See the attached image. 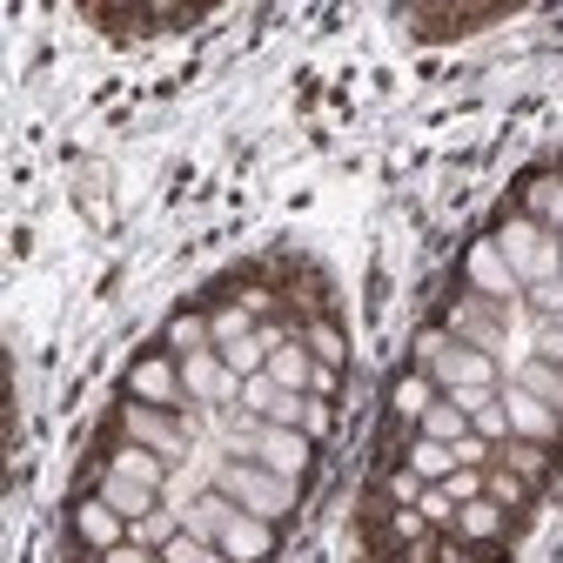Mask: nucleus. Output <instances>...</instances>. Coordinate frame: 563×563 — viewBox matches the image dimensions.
Segmentation results:
<instances>
[{
  "label": "nucleus",
  "mask_w": 563,
  "mask_h": 563,
  "mask_svg": "<svg viewBox=\"0 0 563 563\" xmlns=\"http://www.w3.org/2000/svg\"><path fill=\"white\" fill-rule=\"evenodd\" d=\"M416 349H422V376H430L443 396H463V389H504V363H489L483 349L456 342L450 329H430Z\"/></svg>",
  "instance_id": "1"
},
{
  "label": "nucleus",
  "mask_w": 563,
  "mask_h": 563,
  "mask_svg": "<svg viewBox=\"0 0 563 563\" xmlns=\"http://www.w3.org/2000/svg\"><path fill=\"white\" fill-rule=\"evenodd\" d=\"M497 249H504V262L517 268L523 289H537V282H563V242H556L537 216H510L504 235H497Z\"/></svg>",
  "instance_id": "2"
},
{
  "label": "nucleus",
  "mask_w": 563,
  "mask_h": 563,
  "mask_svg": "<svg viewBox=\"0 0 563 563\" xmlns=\"http://www.w3.org/2000/svg\"><path fill=\"white\" fill-rule=\"evenodd\" d=\"M216 489L229 504H242L249 517H268V523L289 517V504H296V483L262 470V463H216Z\"/></svg>",
  "instance_id": "3"
},
{
  "label": "nucleus",
  "mask_w": 563,
  "mask_h": 563,
  "mask_svg": "<svg viewBox=\"0 0 563 563\" xmlns=\"http://www.w3.org/2000/svg\"><path fill=\"white\" fill-rule=\"evenodd\" d=\"M309 456H316V443L302 437V430H275V422H249V463H262V470H275V476H302L309 470Z\"/></svg>",
  "instance_id": "4"
},
{
  "label": "nucleus",
  "mask_w": 563,
  "mask_h": 563,
  "mask_svg": "<svg viewBox=\"0 0 563 563\" xmlns=\"http://www.w3.org/2000/svg\"><path fill=\"white\" fill-rule=\"evenodd\" d=\"M181 389H188V402H208V409L242 402V376L216 356V349H201V356H181Z\"/></svg>",
  "instance_id": "5"
},
{
  "label": "nucleus",
  "mask_w": 563,
  "mask_h": 563,
  "mask_svg": "<svg viewBox=\"0 0 563 563\" xmlns=\"http://www.w3.org/2000/svg\"><path fill=\"white\" fill-rule=\"evenodd\" d=\"M470 289H476L483 302H497V309H517V302H523V282H517V268L504 262L497 242H476V249H470Z\"/></svg>",
  "instance_id": "6"
},
{
  "label": "nucleus",
  "mask_w": 563,
  "mask_h": 563,
  "mask_svg": "<svg viewBox=\"0 0 563 563\" xmlns=\"http://www.w3.org/2000/svg\"><path fill=\"white\" fill-rule=\"evenodd\" d=\"M121 437H128V443H141V450H155L162 463L188 450V437H181V422H175L168 409H148V402H128V409H121Z\"/></svg>",
  "instance_id": "7"
},
{
  "label": "nucleus",
  "mask_w": 563,
  "mask_h": 563,
  "mask_svg": "<svg viewBox=\"0 0 563 563\" xmlns=\"http://www.w3.org/2000/svg\"><path fill=\"white\" fill-rule=\"evenodd\" d=\"M504 409H510V437H517V443H537V450H556V443H563V416L543 409L530 389L504 383Z\"/></svg>",
  "instance_id": "8"
},
{
  "label": "nucleus",
  "mask_w": 563,
  "mask_h": 563,
  "mask_svg": "<svg viewBox=\"0 0 563 563\" xmlns=\"http://www.w3.org/2000/svg\"><path fill=\"white\" fill-rule=\"evenodd\" d=\"M128 396H134V402H148V409H181V402H188V389H181V363H168V356H141V363L128 369Z\"/></svg>",
  "instance_id": "9"
},
{
  "label": "nucleus",
  "mask_w": 563,
  "mask_h": 563,
  "mask_svg": "<svg viewBox=\"0 0 563 563\" xmlns=\"http://www.w3.org/2000/svg\"><path fill=\"white\" fill-rule=\"evenodd\" d=\"M489 309H497V302L463 296V302L450 309V335H456V342H470V349H483L489 363H504V349H510V342H504V329H497V322H489Z\"/></svg>",
  "instance_id": "10"
},
{
  "label": "nucleus",
  "mask_w": 563,
  "mask_h": 563,
  "mask_svg": "<svg viewBox=\"0 0 563 563\" xmlns=\"http://www.w3.org/2000/svg\"><path fill=\"white\" fill-rule=\"evenodd\" d=\"M95 497H101L114 517H128V530H134L141 517H155V510H162V497H155L148 483H134V476H114V470H101V489H95Z\"/></svg>",
  "instance_id": "11"
},
{
  "label": "nucleus",
  "mask_w": 563,
  "mask_h": 563,
  "mask_svg": "<svg viewBox=\"0 0 563 563\" xmlns=\"http://www.w3.org/2000/svg\"><path fill=\"white\" fill-rule=\"evenodd\" d=\"M222 556H229V563H268V556H275V523L242 510V517L222 530Z\"/></svg>",
  "instance_id": "12"
},
{
  "label": "nucleus",
  "mask_w": 563,
  "mask_h": 563,
  "mask_svg": "<svg viewBox=\"0 0 563 563\" xmlns=\"http://www.w3.org/2000/svg\"><path fill=\"white\" fill-rule=\"evenodd\" d=\"M75 537H81L88 550H101V556H108V550H121V543H128V517H114L101 497H88V504H75Z\"/></svg>",
  "instance_id": "13"
},
{
  "label": "nucleus",
  "mask_w": 563,
  "mask_h": 563,
  "mask_svg": "<svg viewBox=\"0 0 563 563\" xmlns=\"http://www.w3.org/2000/svg\"><path fill=\"white\" fill-rule=\"evenodd\" d=\"M242 517V504H229L222 489H208V497H195L188 510H181V530L195 537V543H222V530Z\"/></svg>",
  "instance_id": "14"
},
{
  "label": "nucleus",
  "mask_w": 563,
  "mask_h": 563,
  "mask_svg": "<svg viewBox=\"0 0 563 563\" xmlns=\"http://www.w3.org/2000/svg\"><path fill=\"white\" fill-rule=\"evenodd\" d=\"M456 537L463 543H504L510 537V510H497L489 497H476V504L456 510Z\"/></svg>",
  "instance_id": "15"
},
{
  "label": "nucleus",
  "mask_w": 563,
  "mask_h": 563,
  "mask_svg": "<svg viewBox=\"0 0 563 563\" xmlns=\"http://www.w3.org/2000/svg\"><path fill=\"white\" fill-rule=\"evenodd\" d=\"M262 376H268L275 389H289V396H309V383H316V356H309L302 342H289V349H275V356H268Z\"/></svg>",
  "instance_id": "16"
},
{
  "label": "nucleus",
  "mask_w": 563,
  "mask_h": 563,
  "mask_svg": "<svg viewBox=\"0 0 563 563\" xmlns=\"http://www.w3.org/2000/svg\"><path fill=\"white\" fill-rule=\"evenodd\" d=\"M108 470H114V476H134V483H148L155 497L168 489V463H162L155 450H141V443H121V450L108 456Z\"/></svg>",
  "instance_id": "17"
},
{
  "label": "nucleus",
  "mask_w": 563,
  "mask_h": 563,
  "mask_svg": "<svg viewBox=\"0 0 563 563\" xmlns=\"http://www.w3.org/2000/svg\"><path fill=\"white\" fill-rule=\"evenodd\" d=\"M510 383H517V389H530L543 409H556V416H563V369H556V363H537V356H523V363L510 369Z\"/></svg>",
  "instance_id": "18"
},
{
  "label": "nucleus",
  "mask_w": 563,
  "mask_h": 563,
  "mask_svg": "<svg viewBox=\"0 0 563 563\" xmlns=\"http://www.w3.org/2000/svg\"><path fill=\"white\" fill-rule=\"evenodd\" d=\"M483 497L497 504V510H510V517H517V510H530L537 483H523V476H517V470H504V463H489V470H483Z\"/></svg>",
  "instance_id": "19"
},
{
  "label": "nucleus",
  "mask_w": 563,
  "mask_h": 563,
  "mask_svg": "<svg viewBox=\"0 0 563 563\" xmlns=\"http://www.w3.org/2000/svg\"><path fill=\"white\" fill-rule=\"evenodd\" d=\"M437 396H443V389H437L430 376H402V383L389 389V409H396V422H422V416L437 409Z\"/></svg>",
  "instance_id": "20"
},
{
  "label": "nucleus",
  "mask_w": 563,
  "mask_h": 563,
  "mask_svg": "<svg viewBox=\"0 0 563 563\" xmlns=\"http://www.w3.org/2000/svg\"><path fill=\"white\" fill-rule=\"evenodd\" d=\"M416 437H430V443H443V450H456V443L470 437V416H463V409H456L450 396H437V409H430V416H422V422H416Z\"/></svg>",
  "instance_id": "21"
},
{
  "label": "nucleus",
  "mask_w": 563,
  "mask_h": 563,
  "mask_svg": "<svg viewBox=\"0 0 563 563\" xmlns=\"http://www.w3.org/2000/svg\"><path fill=\"white\" fill-rule=\"evenodd\" d=\"M422 489H430V483H422L409 463H396V470H383V476H376V497H383V510H416V504H422Z\"/></svg>",
  "instance_id": "22"
},
{
  "label": "nucleus",
  "mask_w": 563,
  "mask_h": 563,
  "mask_svg": "<svg viewBox=\"0 0 563 563\" xmlns=\"http://www.w3.org/2000/svg\"><path fill=\"white\" fill-rule=\"evenodd\" d=\"M302 349H309L316 363L342 369V356H349V335H342V329H335L329 316H309V322H302Z\"/></svg>",
  "instance_id": "23"
},
{
  "label": "nucleus",
  "mask_w": 563,
  "mask_h": 563,
  "mask_svg": "<svg viewBox=\"0 0 563 563\" xmlns=\"http://www.w3.org/2000/svg\"><path fill=\"white\" fill-rule=\"evenodd\" d=\"M409 470H416L422 483H443V476L463 470V463H456V450H443V443H430V437H416V443H409Z\"/></svg>",
  "instance_id": "24"
},
{
  "label": "nucleus",
  "mask_w": 563,
  "mask_h": 563,
  "mask_svg": "<svg viewBox=\"0 0 563 563\" xmlns=\"http://www.w3.org/2000/svg\"><path fill=\"white\" fill-rule=\"evenodd\" d=\"M168 349H175V363H181V356H201V349H216L208 316H175V322H168Z\"/></svg>",
  "instance_id": "25"
},
{
  "label": "nucleus",
  "mask_w": 563,
  "mask_h": 563,
  "mask_svg": "<svg viewBox=\"0 0 563 563\" xmlns=\"http://www.w3.org/2000/svg\"><path fill=\"white\" fill-rule=\"evenodd\" d=\"M497 463H504V470H517L523 483H543V476H550V450H537V443H517V437L497 450Z\"/></svg>",
  "instance_id": "26"
},
{
  "label": "nucleus",
  "mask_w": 563,
  "mask_h": 563,
  "mask_svg": "<svg viewBox=\"0 0 563 563\" xmlns=\"http://www.w3.org/2000/svg\"><path fill=\"white\" fill-rule=\"evenodd\" d=\"M216 356H222V363H229V369H235L242 383L268 369V349H262V335H242V342H229V349H216Z\"/></svg>",
  "instance_id": "27"
},
{
  "label": "nucleus",
  "mask_w": 563,
  "mask_h": 563,
  "mask_svg": "<svg viewBox=\"0 0 563 563\" xmlns=\"http://www.w3.org/2000/svg\"><path fill=\"white\" fill-rule=\"evenodd\" d=\"M470 430H476L489 450H504V443H510V409H504V396L489 402V409H476V416H470Z\"/></svg>",
  "instance_id": "28"
},
{
  "label": "nucleus",
  "mask_w": 563,
  "mask_h": 563,
  "mask_svg": "<svg viewBox=\"0 0 563 563\" xmlns=\"http://www.w3.org/2000/svg\"><path fill=\"white\" fill-rule=\"evenodd\" d=\"M530 356L563 369V322H556V316H537V329H530Z\"/></svg>",
  "instance_id": "29"
},
{
  "label": "nucleus",
  "mask_w": 563,
  "mask_h": 563,
  "mask_svg": "<svg viewBox=\"0 0 563 563\" xmlns=\"http://www.w3.org/2000/svg\"><path fill=\"white\" fill-rule=\"evenodd\" d=\"M162 563H229V556H222V543H195V537L181 530L175 543H162Z\"/></svg>",
  "instance_id": "30"
},
{
  "label": "nucleus",
  "mask_w": 563,
  "mask_h": 563,
  "mask_svg": "<svg viewBox=\"0 0 563 563\" xmlns=\"http://www.w3.org/2000/svg\"><path fill=\"white\" fill-rule=\"evenodd\" d=\"M296 430H302L309 443H329V437H335V409H329L322 396H302V422H296Z\"/></svg>",
  "instance_id": "31"
},
{
  "label": "nucleus",
  "mask_w": 563,
  "mask_h": 563,
  "mask_svg": "<svg viewBox=\"0 0 563 563\" xmlns=\"http://www.w3.org/2000/svg\"><path fill=\"white\" fill-rule=\"evenodd\" d=\"M443 489H450V504L463 510V504H476V497H483V470H450V476H443Z\"/></svg>",
  "instance_id": "32"
},
{
  "label": "nucleus",
  "mask_w": 563,
  "mask_h": 563,
  "mask_svg": "<svg viewBox=\"0 0 563 563\" xmlns=\"http://www.w3.org/2000/svg\"><path fill=\"white\" fill-rule=\"evenodd\" d=\"M275 396H282V389H275L268 376H249V383H242V409H255V416H268V402H275Z\"/></svg>",
  "instance_id": "33"
},
{
  "label": "nucleus",
  "mask_w": 563,
  "mask_h": 563,
  "mask_svg": "<svg viewBox=\"0 0 563 563\" xmlns=\"http://www.w3.org/2000/svg\"><path fill=\"white\" fill-rule=\"evenodd\" d=\"M497 396H504V389H463V396H450V402H456L463 416H476V409H489V402H497Z\"/></svg>",
  "instance_id": "34"
},
{
  "label": "nucleus",
  "mask_w": 563,
  "mask_h": 563,
  "mask_svg": "<svg viewBox=\"0 0 563 563\" xmlns=\"http://www.w3.org/2000/svg\"><path fill=\"white\" fill-rule=\"evenodd\" d=\"M437 563H476L463 537H437Z\"/></svg>",
  "instance_id": "35"
},
{
  "label": "nucleus",
  "mask_w": 563,
  "mask_h": 563,
  "mask_svg": "<svg viewBox=\"0 0 563 563\" xmlns=\"http://www.w3.org/2000/svg\"><path fill=\"white\" fill-rule=\"evenodd\" d=\"M309 396H322V402L335 396V369H329V363H316V383H309Z\"/></svg>",
  "instance_id": "36"
},
{
  "label": "nucleus",
  "mask_w": 563,
  "mask_h": 563,
  "mask_svg": "<svg viewBox=\"0 0 563 563\" xmlns=\"http://www.w3.org/2000/svg\"><path fill=\"white\" fill-rule=\"evenodd\" d=\"M556 322H563V309H556Z\"/></svg>",
  "instance_id": "37"
}]
</instances>
